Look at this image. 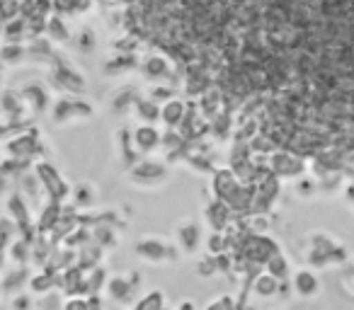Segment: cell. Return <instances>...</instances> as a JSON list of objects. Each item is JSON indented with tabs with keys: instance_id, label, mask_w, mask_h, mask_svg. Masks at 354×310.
I'll return each mask as SVG.
<instances>
[{
	"instance_id": "obj_1",
	"label": "cell",
	"mask_w": 354,
	"mask_h": 310,
	"mask_svg": "<svg viewBox=\"0 0 354 310\" xmlns=\"http://www.w3.org/2000/svg\"><path fill=\"white\" fill-rule=\"evenodd\" d=\"M160 131L153 128L151 124H143L133 131V146H136L138 153H153L158 146H160Z\"/></svg>"
},
{
	"instance_id": "obj_2",
	"label": "cell",
	"mask_w": 354,
	"mask_h": 310,
	"mask_svg": "<svg viewBox=\"0 0 354 310\" xmlns=\"http://www.w3.org/2000/svg\"><path fill=\"white\" fill-rule=\"evenodd\" d=\"M162 119H165V124H180V119H183V104L167 102L165 109H162Z\"/></svg>"
},
{
	"instance_id": "obj_3",
	"label": "cell",
	"mask_w": 354,
	"mask_h": 310,
	"mask_svg": "<svg viewBox=\"0 0 354 310\" xmlns=\"http://www.w3.org/2000/svg\"><path fill=\"white\" fill-rule=\"evenodd\" d=\"M296 284H304V289H308V293H313V289L318 284H315V279L308 274V271H304V274H299V279H296Z\"/></svg>"
}]
</instances>
